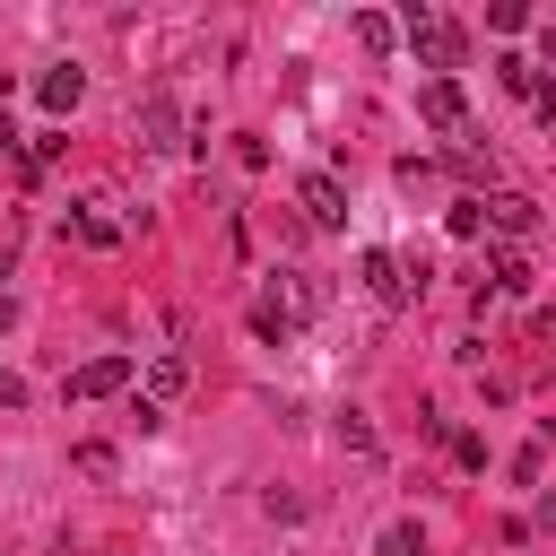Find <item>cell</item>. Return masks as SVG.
<instances>
[{"instance_id":"3","label":"cell","mask_w":556,"mask_h":556,"mask_svg":"<svg viewBox=\"0 0 556 556\" xmlns=\"http://www.w3.org/2000/svg\"><path fill=\"white\" fill-rule=\"evenodd\" d=\"M495 78H504V96H530V104H539V113L556 122V78H547L539 61H521V52H504V61H495Z\"/></svg>"},{"instance_id":"11","label":"cell","mask_w":556,"mask_h":556,"mask_svg":"<svg viewBox=\"0 0 556 556\" xmlns=\"http://www.w3.org/2000/svg\"><path fill=\"white\" fill-rule=\"evenodd\" d=\"M452 174H460V182H495V148H478V139H452Z\"/></svg>"},{"instance_id":"10","label":"cell","mask_w":556,"mask_h":556,"mask_svg":"<svg viewBox=\"0 0 556 556\" xmlns=\"http://www.w3.org/2000/svg\"><path fill=\"white\" fill-rule=\"evenodd\" d=\"M182 382H191V365H182L174 348H165V356H148V400H156V408H165V400H182Z\"/></svg>"},{"instance_id":"5","label":"cell","mask_w":556,"mask_h":556,"mask_svg":"<svg viewBox=\"0 0 556 556\" xmlns=\"http://www.w3.org/2000/svg\"><path fill=\"white\" fill-rule=\"evenodd\" d=\"M417 113H426L434 130H460V122H469V96H460V78H426V87H417Z\"/></svg>"},{"instance_id":"4","label":"cell","mask_w":556,"mask_h":556,"mask_svg":"<svg viewBox=\"0 0 556 556\" xmlns=\"http://www.w3.org/2000/svg\"><path fill=\"white\" fill-rule=\"evenodd\" d=\"M295 200H304V217H313L321 235H339V226H348V191H339V174H304V182H295Z\"/></svg>"},{"instance_id":"7","label":"cell","mask_w":556,"mask_h":556,"mask_svg":"<svg viewBox=\"0 0 556 556\" xmlns=\"http://www.w3.org/2000/svg\"><path fill=\"white\" fill-rule=\"evenodd\" d=\"M486 208V226L504 235V243H521V235H539V200H521V191H495V200H478Z\"/></svg>"},{"instance_id":"2","label":"cell","mask_w":556,"mask_h":556,"mask_svg":"<svg viewBox=\"0 0 556 556\" xmlns=\"http://www.w3.org/2000/svg\"><path fill=\"white\" fill-rule=\"evenodd\" d=\"M356 278H365V295H374V304H408V295L426 287V261H408V252H382V243H374V252L356 261Z\"/></svg>"},{"instance_id":"13","label":"cell","mask_w":556,"mask_h":556,"mask_svg":"<svg viewBox=\"0 0 556 556\" xmlns=\"http://www.w3.org/2000/svg\"><path fill=\"white\" fill-rule=\"evenodd\" d=\"M356 43H365V52H391V43H400V26H391L382 9H365V17H356Z\"/></svg>"},{"instance_id":"16","label":"cell","mask_w":556,"mask_h":556,"mask_svg":"<svg viewBox=\"0 0 556 556\" xmlns=\"http://www.w3.org/2000/svg\"><path fill=\"white\" fill-rule=\"evenodd\" d=\"M539 530H556V486H547V495H539Z\"/></svg>"},{"instance_id":"17","label":"cell","mask_w":556,"mask_h":556,"mask_svg":"<svg viewBox=\"0 0 556 556\" xmlns=\"http://www.w3.org/2000/svg\"><path fill=\"white\" fill-rule=\"evenodd\" d=\"M9 148H17V130H9V113H0V156H9Z\"/></svg>"},{"instance_id":"12","label":"cell","mask_w":556,"mask_h":556,"mask_svg":"<svg viewBox=\"0 0 556 556\" xmlns=\"http://www.w3.org/2000/svg\"><path fill=\"white\" fill-rule=\"evenodd\" d=\"M374 556H426V530H417V521H391V530L374 539Z\"/></svg>"},{"instance_id":"9","label":"cell","mask_w":556,"mask_h":556,"mask_svg":"<svg viewBox=\"0 0 556 556\" xmlns=\"http://www.w3.org/2000/svg\"><path fill=\"white\" fill-rule=\"evenodd\" d=\"M35 96H43V113H70V104L87 96V70H78V61H61V70H43V78H35Z\"/></svg>"},{"instance_id":"1","label":"cell","mask_w":556,"mask_h":556,"mask_svg":"<svg viewBox=\"0 0 556 556\" xmlns=\"http://www.w3.org/2000/svg\"><path fill=\"white\" fill-rule=\"evenodd\" d=\"M400 35H408V52H417L426 70H460V61H469V35H460L452 17H434V9H408Z\"/></svg>"},{"instance_id":"14","label":"cell","mask_w":556,"mask_h":556,"mask_svg":"<svg viewBox=\"0 0 556 556\" xmlns=\"http://www.w3.org/2000/svg\"><path fill=\"white\" fill-rule=\"evenodd\" d=\"M339 452H356V460H374V452H382V443H374V426H365V417H356V408H348V417H339Z\"/></svg>"},{"instance_id":"6","label":"cell","mask_w":556,"mask_h":556,"mask_svg":"<svg viewBox=\"0 0 556 556\" xmlns=\"http://www.w3.org/2000/svg\"><path fill=\"white\" fill-rule=\"evenodd\" d=\"M139 148H182V104H174L165 87L139 104Z\"/></svg>"},{"instance_id":"8","label":"cell","mask_w":556,"mask_h":556,"mask_svg":"<svg viewBox=\"0 0 556 556\" xmlns=\"http://www.w3.org/2000/svg\"><path fill=\"white\" fill-rule=\"evenodd\" d=\"M130 382V356H87L78 374H70V400H113Z\"/></svg>"},{"instance_id":"15","label":"cell","mask_w":556,"mask_h":556,"mask_svg":"<svg viewBox=\"0 0 556 556\" xmlns=\"http://www.w3.org/2000/svg\"><path fill=\"white\" fill-rule=\"evenodd\" d=\"M530 287V261L521 252H495V295H521Z\"/></svg>"}]
</instances>
